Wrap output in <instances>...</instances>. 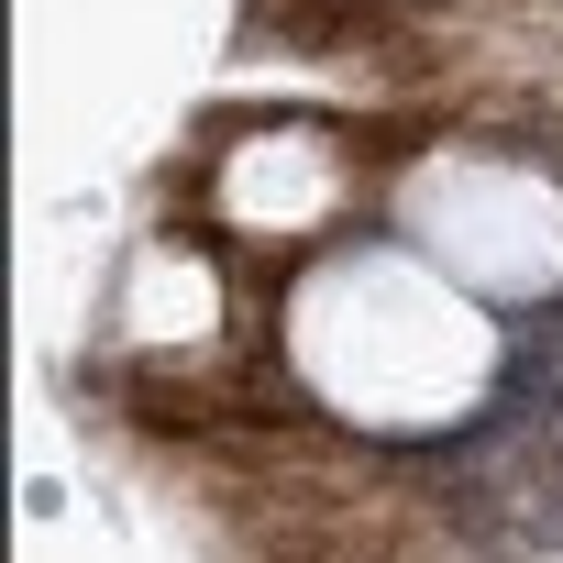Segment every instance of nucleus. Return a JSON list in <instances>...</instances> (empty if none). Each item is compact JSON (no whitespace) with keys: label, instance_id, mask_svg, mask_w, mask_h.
Returning <instances> with one entry per match:
<instances>
[{"label":"nucleus","instance_id":"nucleus-1","mask_svg":"<svg viewBox=\"0 0 563 563\" xmlns=\"http://www.w3.org/2000/svg\"><path fill=\"white\" fill-rule=\"evenodd\" d=\"M497 299H475L464 276L420 243H321L288 276V376L310 387V409L354 420V431H453L486 409L497 387Z\"/></svg>","mask_w":563,"mask_h":563}]
</instances>
